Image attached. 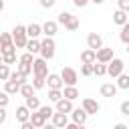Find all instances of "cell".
Instances as JSON below:
<instances>
[{
	"mask_svg": "<svg viewBox=\"0 0 129 129\" xmlns=\"http://www.w3.org/2000/svg\"><path fill=\"white\" fill-rule=\"evenodd\" d=\"M12 38H14V44H16V48H26V42H28L26 26H22V24H16V26H14V30H12Z\"/></svg>",
	"mask_w": 129,
	"mask_h": 129,
	"instance_id": "obj_1",
	"label": "cell"
},
{
	"mask_svg": "<svg viewBox=\"0 0 129 129\" xmlns=\"http://www.w3.org/2000/svg\"><path fill=\"white\" fill-rule=\"evenodd\" d=\"M54 48H56V44H54L52 36H46V38L40 42V56L46 58V60H50V58L54 56Z\"/></svg>",
	"mask_w": 129,
	"mask_h": 129,
	"instance_id": "obj_2",
	"label": "cell"
},
{
	"mask_svg": "<svg viewBox=\"0 0 129 129\" xmlns=\"http://www.w3.org/2000/svg\"><path fill=\"white\" fill-rule=\"evenodd\" d=\"M123 69H125V62L121 58H111L107 62V75L109 77H119L123 73Z\"/></svg>",
	"mask_w": 129,
	"mask_h": 129,
	"instance_id": "obj_3",
	"label": "cell"
},
{
	"mask_svg": "<svg viewBox=\"0 0 129 129\" xmlns=\"http://www.w3.org/2000/svg\"><path fill=\"white\" fill-rule=\"evenodd\" d=\"M32 73L38 75V77H48V64H46V58H34L32 62Z\"/></svg>",
	"mask_w": 129,
	"mask_h": 129,
	"instance_id": "obj_4",
	"label": "cell"
},
{
	"mask_svg": "<svg viewBox=\"0 0 129 129\" xmlns=\"http://www.w3.org/2000/svg\"><path fill=\"white\" fill-rule=\"evenodd\" d=\"M60 77H62L64 85H77V81H79V73H77L73 67H64V69L60 71Z\"/></svg>",
	"mask_w": 129,
	"mask_h": 129,
	"instance_id": "obj_5",
	"label": "cell"
},
{
	"mask_svg": "<svg viewBox=\"0 0 129 129\" xmlns=\"http://www.w3.org/2000/svg\"><path fill=\"white\" fill-rule=\"evenodd\" d=\"M46 85H48V89H62L64 81H62V77H60V75L50 73V75L46 77Z\"/></svg>",
	"mask_w": 129,
	"mask_h": 129,
	"instance_id": "obj_6",
	"label": "cell"
},
{
	"mask_svg": "<svg viewBox=\"0 0 129 129\" xmlns=\"http://www.w3.org/2000/svg\"><path fill=\"white\" fill-rule=\"evenodd\" d=\"M54 109H56V111H60V113H67V115H69V113H73V109H75V107H73V101H71V99L62 97V99H58V101H56V107H54Z\"/></svg>",
	"mask_w": 129,
	"mask_h": 129,
	"instance_id": "obj_7",
	"label": "cell"
},
{
	"mask_svg": "<svg viewBox=\"0 0 129 129\" xmlns=\"http://www.w3.org/2000/svg\"><path fill=\"white\" fill-rule=\"evenodd\" d=\"M83 109H85L89 115H97L99 109H101V105H99L95 99H89V97H87V99H83Z\"/></svg>",
	"mask_w": 129,
	"mask_h": 129,
	"instance_id": "obj_8",
	"label": "cell"
},
{
	"mask_svg": "<svg viewBox=\"0 0 129 129\" xmlns=\"http://www.w3.org/2000/svg\"><path fill=\"white\" fill-rule=\"evenodd\" d=\"M87 44H89V48H93V50H99V48L103 46V38H101V34H97V32H91V34L87 36Z\"/></svg>",
	"mask_w": 129,
	"mask_h": 129,
	"instance_id": "obj_9",
	"label": "cell"
},
{
	"mask_svg": "<svg viewBox=\"0 0 129 129\" xmlns=\"http://www.w3.org/2000/svg\"><path fill=\"white\" fill-rule=\"evenodd\" d=\"M56 30H58V22L56 20H46L42 24V34H46V36H54Z\"/></svg>",
	"mask_w": 129,
	"mask_h": 129,
	"instance_id": "obj_10",
	"label": "cell"
},
{
	"mask_svg": "<svg viewBox=\"0 0 129 129\" xmlns=\"http://www.w3.org/2000/svg\"><path fill=\"white\" fill-rule=\"evenodd\" d=\"M113 58V48H107V46H101L97 50V60L99 62H109Z\"/></svg>",
	"mask_w": 129,
	"mask_h": 129,
	"instance_id": "obj_11",
	"label": "cell"
},
{
	"mask_svg": "<svg viewBox=\"0 0 129 129\" xmlns=\"http://www.w3.org/2000/svg\"><path fill=\"white\" fill-rule=\"evenodd\" d=\"M87 117H89V113H87L83 107H79V109H73V121H75V123H79V125H85V123H87Z\"/></svg>",
	"mask_w": 129,
	"mask_h": 129,
	"instance_id": "obj_12",
	"label": "cell"
},
{
	"mask_svg": "<svg viewBox=\"0 0 129 129\" xmlns=\"http://www.w3.org/2000/svg\"><path fill=\"white\" fill-rule=\"evenodd\" d=\"M69 125V119H67V113H60V111H54L52 115V127H67Z\"/></svg>",
	"mask_w": 129,
	"mask_h": 129,
	"instance_id": "obj_13",
	"label": "cell"
},
{
	"mask_svg": "<svg viewBox=\"0 0 129 129\" xmlns=\"http://www.w3.org/2000/svg\"><path fill=\"white\" fill-rule=\"evenodd\" d=\"M127 20H129V12H125V10L117 8V12L113 14V22H115L117 26H123V24H125Z\"/></svg>",
	"mask_w": 129,
	"mask_h": 129,
	"instance_id": "obj_14",
	"label": "cell"
},
{
	"mask_svg": "<svg viewBox=\"0 0 129 129\" xmlns=\"http://www.w3.org/2000/svg\"><path fill=\"white\" fill-rule=\"evenodd\" d=\"M117 85H113V83H105V85H101V95L103 97H115L117 95Z\"/></svg>",
	"mask_w": 129,
	"mask_h": 129,
	"instance_id": "obj_15",
	"label": "cell"
},
{
	"mask_svg": "<svg viewBox=\"0 0 129 129\" xmlns=\"http://www.w3.org/2000/svg\"><path fill=\"white\" fill-rule=\"evenodd\" d=\"M30 121H32V125H34V127H44V125H46V119L42 117V113H40L38 109L30 113Z\"/></svg>",
	"mask_w": 129,
	"mask_h": 129,
	"instance_id": "obj_16",
	"label": "cell"
},
{
	"mask_svg": "<svg viewBox=\"0 0 129 129\" xmlns=\"http://www.w3.org/2000/svg\"><path fill=\"white\" fill-rule=\"evenodd\" d=\"M26 34H28V38H38V34H42V26L32 22V24L26 26Z\"/></svg>",
	"mask_w": 129,
	"mask_h": 129,
	"instance_id": "obj_17",
	"label": "cell"
},
{
	"mask_svg": "<svg viewBox=\"0 0 129 129\" xmlns=\"http://www.w3.org/2000/svg\"><path fill=\"white\" fill-rule=\"evenodd\" d=\"M16 119H18L20 123L28 121V119H30V109H28L26 105H20V107L16 109Z\"/></svg>",
	"mask_w": 129,
	"mask_h": 129,
	"instance_id": "obj_18",
	"label": "cell"
},
{
	"mask_svg": "<svg viewBox=\"0 0 129 129\" xmlns=\"http://www.w3.org/2000/svg\"><path fill=\"white\" fill-rule=\"evenodd\" d=\"M95 60H97V50L87 48L81 52V62H95Z\"/></svg>",
	"mask_w": 129,
	"mask_h": 129,
	"instance_id": "obj_19",
	"label": "cell"
},
{
	"mask_svg": "<svg viewBox=\"0 0 129 129\" xmlns=\"http://www.w3.org/2000/svg\"><path fill=\"white\" fill-rule=\"evenodd\" d=\"M4 91H6L8 95H16V93H20V83H16V81L8 79V81H6V85H4Z\"/></svg>",
	"mask_w": 129,
	"mask_h": 129,
	"instance_id": "obj_20",
	"label": "cell"
},
{
	"mask_svg": "<svg viewBox=\"0 0 129 129\" xmlns=\"http://www.w3.org/2000/svg\"><path fill=\"white\" fill-rule=\"evenodd\" d=\"M62 97H67V99H71V101H75V99L79 97V91H77V87H75V85H64V91H62Z\"/></svg>",
	"mask_w": 129,
	"mask_h": 129,
	"instance_id": "obj_21",
	"label": "cell"
},
{
	"mask_svg": "<svg viewBox=\"0 0 129 129\" xmlns=\"http://www.w3.org/2000/svg\"><path fill=\"white\" fill-rule=\"evenodd\" d=\"M93 75H97V77L107 75V62H99V60H95V62H93Z\"/></svg>",
	"mask_w": 129,
	"mask_h": 129,
	"instance_id": "obj_22",
	"label": "cell"
},
{
	"mask_svg": "<svg viewBox=\"0 0 129 129\" xmlns=\"http://www.w3.org/2000/svg\"><path fill=\"white\" fill-rule=\"evenodd\" d=\"M77 28H79V18L71 14V16H69V20L64 22V30H69V32H75Z\"/></svg>",
	"mask_w": 129,
	"mask_h": 129,
	"instance_id": "obj_23",
	"label": "cell"
},
{
	"mask_svg": "<svg viewBox=\"0 0 129 129\" xmlns=\"http://www.w3.org/2000/svg\"><path fill=\"white\" fill-rule=\"evenodd\" d=\"M26 50L32 52V54L40 52V40H36V38H28V42H26Z\"/></svg>",
	"mask_w": 129,
	"mask_h": 129,
	"instance_id": "obj_24",
	"label": "cell"
},
{
	"mask_svg": "<svg viewBox=\"0 0 129 129\" xmlns=\"http://www.w3.org/2000/svg\"><path fill=\"white\" fill-rule=\"evenodd\" d=\"M30 111H36L38 107H40V101H38V97L36 95H30V97H26V103H24Z\"/></svg>",
	"mask_w": 129,
	"mask_h": 129,
	"instance_id": "obj_25",
	"label": "cell"
},
{
	"mask_svg": "<svg viewBox=\"0 0 129 129\" xmlns=\"http://www.w3.org/2000/svg\"><path fill=\"white\" fill-rule=\"evenodd\" d=\"M34 85H30V83H24V85H20V95L26 99V97H30V95H34Z\"/></svg>",
	"mask_w": 129,
	"mask_h": 129,
	"instance_id": "obj_26",
	"label": "cell"
},
{
	"mask_svg": "<svg viewBox=\"0 0 129 129\" xmlns=\"http://www.w3.org/2000/svg\"><path fill=\"white\" fill-rule=\"evenodd\" d=\"M16 71H20L22 75L28 77V75L32 73V62H22V60H18V69H16Z\"/></svg>",
	"mask_w": 129,
	"mask_h": 129,
	"instance_id": "obj_27",
	"label": "cell"
},
{
	"mask_svg": "<svg viewBox=\"0 0 129 129\" xmlns=\"http://www.w3.org/2000/svg\"><path fill=\"white\" fill-rule=\"evenodd\" d=\"M38 111L42 113V117H44V119H52V115H54V109H52L50 105H40V107H38Z\"/></svg>",
	"mask_w": 129,
	"mask_h": 129,
	"instance_id": "obj_28",
	"label": "cell"
},
{
	"mask_svg": "<svg viewBox=\"0 0 129 129\" xmlns=\"http://www.w3.org/2000/svg\"><path fill=\"white\" fill-rule=\"evenodd\" d=\"M10 44H14L12 34H10V32H2V34H0V46H10Z\"/></svg>",
	"mask_w": 129,
	"mask_h": 129,
	"instance_id": "obj_29",
	"label": "cell"
},
{
	"mask_svg": "<svg viewBox=\"0 0 129 129\" xmlns=\"http://www.w3.org/2000/svg\"><path fill=\"white\" fill-rule=\"evenodd\" d=\"M119 38H121V42H125V44H129V20L121 26V34H119Z\"/></svg>",
	"mask_w": 129,
	"mask_h": 129,
	"instance_id": "obj_30",
	"label": "cell"
},
{
	"mask_svg": "<svg viewBox=\"0 0 129 129\" xmlns=\"http://www.w3.org/2000/svg\"><path fill=\"white\" fill-rule=\"evenodd\" d=\"M58 99H62V91L60 89H48V101L56 103Z\"/></svg>",
	"mask_w": 129,
	"mask_h": 129,
	"instance_id": "obj_31",
	"label": "cell"
},
{
	"mask_svg": "<svg viewBox=\"0 0 129 129\" xmlns=\"http://www.w3.org/2000/svg\"><path fill=\"white\" fill-rule=\"evenodd\" d=\"M117 87H119V89H129V75H123V73H121V75L117 77Z\"/></svg>",
	"mask_w": 129,
	"mask_h": 129,
	"instance_id": "obj_32",
	"label": "cell"
},
{
	"mask_svg": "<svg viewBox=\"0 0 129 129\" xmlns=\"http://www.w3.org/2000/svg\"><path fill=\"white\" fill-rule=\"evenodd\" d=\"M32 85H34V89H44V87H46V77H38V75H34Z\"/></svg>",
	"mask_w": 129,
	"mask_h": 129,
	"instance_id": "obj_33",
	"label": "cell"
},
{
	"mask_svg": "<svg viewBox=\"0 0 129 129\" xmlns=\"http://www.w3.org/2000/svg\"><path fill=\"white\" fill-rule=\"evenodd\" d=\"M81 75L83 77H91L93 75V62H83L81 64Z\"/></svg>",
	"mask_w": 129,
	"mask_h": 129,
	"instance_id": "obj_34",
	"label": "cell"
},
{
	"mask_svg": "<svg viewBox=\"0 0 129 129\" xmlns=\"http://www.w3.org/2000/svg\"><path fill=\"white\" fill-rule=\"evenodd\" d=\"M8 79H10V69L6 62H2L0 64V81H8Z\"/></svg>",
	"mask_w": 129,
	"mask_h": 129,
	"instance_id": "obj_35",
	"label": "cell"
},
{
	"mask_svg": "<svg viewBox=\"0 0 129 129\" xmlns=\"http://www.w3.org/2000/svg\"><path fill=\"white\" fill-rule=\"evenodd\" d=\"M10 79H12V81H16V83H20V85H24V83H26V75H22L20 71L10 73Z\"/></svg>",
	"mask_w": 129,
	"mask_h": 129,
	"instance_id": "obj_36",
	"label": "cell"
},
{
	"mask_svg": "<svg viewBox=\"0 0 129 129\" xmlns=\"http://www.w3.org/2000/svg\"><path fill=\"white\" fill-rule=\"evenodd\" d=\"M2 58H4V62H6V64H14V62H16V52H8V54H2Z\"/></svg>",
	"mask_w": 129,
	"mask_h": 129,
	"instance_id": "obj_37",
	"label": "cell"
},
{
	"mask_svg": "<svg viewBox=\"0 0 129 129\" xmlns=\"http://www.w3.org/2000/svg\"><path fill=\"white\" fill-rule=\"evenodd\" d=\"M18 60H22V62H34V56H32V52H28V50H26Z\"/></svg>",
	"mask_w": 129,
	"mask_h": 129,
	"instance_id": "obj_38",
	"label": "cell"
},
{
	"mask_svg": "<svg viewBox=\"0 0 129 129\" xmlns=\"http://www.w3.org/2000/svg\"><path fill=\"white\" fill-rule=\"evenodd\" d=\"M8 101H10L8 93H6V91H2V93H0V107H6V105H8Z\"/></svg>",
	"mask_w": 129,
	"mask_h": 129,
	"instance_id": "obj_39",
	"label": "cell"
},
{
	"mask_svg": "<svg viewBox=\"0 0 129 129\" xmlns=\"http://www.w3.org/2000/svg\"><path fill=\"white\" fill-rule=\"evenodd\" d=\"M117 6L125 12H129V0H117Z\"/></svg>",
	"mask_w": 129,
	"mask_h": 129,
	"instance_id": "obj_40",
	"label": "cell"
},
{
	"mask_svg": "<svg viewBox=\"0 0 129 129\" xmlns=\"http://www.w3.org/2000/svg\"><path fill=\"white\" fill-rule=\"evenodd\" d=\"M119 109H121V113H123V115H127V117H129V101H123Z\"/></svg>",
	"mask_w": 129,
	"mask_h": 129,
	"instance_id": "obj_41",
	"label": "cell"
},
{
	"mask_svg": "<svg viewBox=\"0 0 129 129\" xmlns=\"http://www.w3.org/2000/svg\"><path fill=\"white\" fill-rule=\"evenodd\" d=\"M56 4V0H40V6L42 8H52Z\"/></svg>",
	"mask_w": 129,
	"mask_h": 129,
	"instance_id": "obj_42",
	"label": "cell"
},
{
	"mask_svg": "<svg viewBox=\"0 0 129 129\" xmlns=\"http://www.w3.org/2000/svg\"><path fill=\"white\" fill-rule=\"evenodd\" d=\"M6 123V107H0V125Z\"/></svg>",
	"mask_w": 129,
	"mask_h": 129,
	"instance_id": "obj_43",
	"label": "cell"
},
{
	"mask_svg": "<svg viewBox=\"0 0 129 129\" xmlns=\"http://www.w3.org/2000/svg\"><path fill=\"white\" fill-rule=\"evenodd\" d=\"M91 0H73V4L77 6V8H83V6H87Z\"/></svg>",
	"mask_w": 129,
	"mask_h": 129,
	"instance_id": "obj_44",
	"label": "cell"
},
{
	"mask_svg": "<svg viewBox=\"0 0 129 129\" xmlns=\"http://www.w3.org/2000/svg\"><path fill=\"white\" fill-rule=\"evenodd\" d=\"M115 129H127V127H125V123H117V125H115Z\"/></svg>",
	"mask_w": 129,
	"mask_h": 129,
	"instance_id": "obj_45",
	"label": "cell"
},
{
	"mask_svg": "<svg viewBox=\"0 0 129 129\" xmlns=\"http://www.w3.org/2000/svg\"><path fill=\"white\" fill-rule=\"evenodd\" d=\"M91 2H93V4H103L105 0H91Z\"/></svg>",
	"mask_w": 129,
	"mask_h": 129,
	"instance_id": "obj_46",
	"label": "cell"
},
{
	"mask_svg": "<svg viewBox=\"0 0 129 129\" xmlns=\"http://www.w3.org/2000/svg\"><path fill=\"white\" fill-rule=\"evenodd\" d=\"M4 10V0H0V12Z\"/></svg>",
	"mask_w": 129,
	"mask_h": 129,
	"instance_id": "obj_47",
	"label": "cell"
},
{
	"mask_svg": "<svg viewBox=\"0 0 129 129\" xmlns=\"http://www.w3.org/2000/svg\"><path fill=\"white\" fill-rule=\"evenodd\" d=\"M2 62H4V58H2V52H0V64H2Z\"/></svg>",
	"mask_w": 129,
	"mask_h": 129,
	"instance_id": "obj_48",
	"label": "cell"
},
{
	"mask_svg": "<svg viewBox=\"0 0 129 129\" xmlns=\"http://www.w3.org/2000/svg\"><path fill=\"white\" fill-rule=\"evenodd\" d=\"M127 52H129V44H127Z\"/></svg>",
	"mask_w": 129,
	"mask_h": 129,
	"instance_id": "obj_49",
	"label": "cell"
}]
</instances>
